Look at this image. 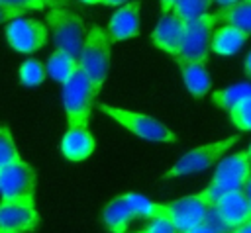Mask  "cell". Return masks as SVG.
I'll return each instance as SVG.
<instances>
[{"label": "cell", "instance_id": "cell-28", "mask_svg": "<svg viewBox=\"0 0 251 233\" xmlns=\"http://www.w3.org/2000/svg\"><path fill=\"white\" fill-rule=\"evenodd\" d=\"M49 8H55V6H61V8H73V0H43Z\"/></svg>", "mask_w": 251, "mask_h": 233}, {"label": "cell", "instance_id": "cell-27", "mask_svg": "<svg viewBox=\"0 0 251 233\" xmlns=\"http://www.w3.org/2000/svg\"><path fill=\"white\" fill-rule=\"evenodd\" d=\"M139 233H175L178 231L176 225L165 217H149L145 225H141L137 229Z\"/></svg>", "mask_w": 251, "mask_h": 233}, {"label": "cell", "instance_id": "cell-34", "mask_svg": "<svg viewBox=\"0 0 251 233\" xmlns=\"http://www.w3.org/2000/svg\"><path fill=\"white\" fill-rule=\"evenodd\" d=\"M214 2H218L220 6H229V4H233V2H237V0H214Z\"/></svg>", "mask_w": 251, "mask_h": 233}, {"label": "cell", "instance_id": "cell-32", "mask_svg": "<svg viewBox=\"0 0 251 233\" xmlns=\"http://www.w3.org/2000/svg\"><path fill=\"white\" fill-rule=\"evenodd\" d=\"M126 2H129V0H104L106 6H122V4H126Z\"/></svg>", "mask_w": 251, "mask_h": 233}, {"label": "cell", "instance_id": "cell-17", "mask_svg": "<svg viewBox=\"0 0 251 233\" xmlns=\"http://www.w3.org/2000/svg\"><path fill=\"white\" fill-rule=\"evenodd\" d=\"M176 65L180 69V74H182V80H184L186 90L194 98H202V96H206L210 92L212 80H210V74H208V69H206V63L204 61L178 59Z\"/></svg>", "mask_w": 251, "mask_h": 233}, {"label": "cell", "instance_id": "cell-29", "mask_svg": "<svg viewBox=\"0 0 251 233\" xmlns=\"http://www.w3.org/2000/svg\"><path fill=\"white\" fill-rule=\"evenodd\" d=\"M159 2H161V12L165 14V12H171L178 0H159Z\"/></svg>", "mask_w": 251, "mask_h": 233}, {"label": "cell", "instance_id": "cell-1", "mask_svg": "<svg viewBox=\"0 0 251 233\" xmlns=\"http://www.w3.org/2000/svg\"><path fill=\"white\" fill-rule=\"evenodd\" d=\"M96 96L98 94L92 86V80H90L88 72L78 63L75 72L63 84V92H61L67 123L69 125H88V117H90Z\"/></svg>", "mask_w": 251, "mask_h": 233}, {"label": "cell", "instance_id": "cell-26", "mask_svg": "<svg viewBox=\"0 0 251 233\" xmlns=\"http://www.w3.org/2000/svg\"><path fill=\"white\" fill-rule=\"evenodd\" d=\"M212 2L214 0H178L173 10L178 16H182L184 20H194V18L206 14L208 8L212 6Z\"/></svg>", "mask_w": 251, "mask_h": 233}, {"label": "cell", "instance_id": "cell-25", "mask_svg": "<svg viewBox=\"0 0 251 233\" xmlns=\"http://www.w3.org/2000/svg\"><path fill=\"white\" fill-rule=\"evenodd\" d=\"M229 119L239 131H251V96L239 100L229 110Z\"/></svg>", "mask_w": 251, "mask_h": 233}, {"label": "cell", "instance_id": "cell-36", "mask_svg": "<svg viewBox=\"0 0 251 233\" xmlns=\"http://www.w3.org/2000/svg\"><path fill=\"white\" fill-rule=\"evenodd\" d=\"M247 151H249V157H251V145H249V149H247Z\"/></svg>", "mask_w": 251, "mask_h": 233}, {"label": "cell", "instance_id": "cell-3", "mask_svg": "<svg viewBox=\"0 0 251 233\" xmlns=\"http://www.w3.org/2000/svg\"><path fill=\"white\" fill-rule=\"evenodd\" d=\"M110 45H112V41H110L108 29H104L100 25L88 27V33H86V39H84V47H82V53H80V65L88 72L96 94L102 90V84H104V80L108 76L110 59H112Z\"/></svg>", "mask_w": 251, "mask_h": 233}, {"label": "cell", "instance_id": "cell-7", "mask_svg": "<svg viewBox=\"0 0 251 233\" xmlns=\"http://www.w3.org/2000/svg\"><path fill=\"white\" fill-rule=\"evenodd\" d=\"M218 14H202L194 20H186L184 35L180 43L178 59H190V61H204L208 63V55L212 51V37L214 27L218 23Z\"/></svg>", "mask_w": 251, "mask_h": 233}, {"label": "cell", "instance_id": "cell-9", "mask_svg": "<svg viewBox=\"0 0 251 233\" xmlns=\"http://www.w3.org/2000/svg\"><path fill=\"white\" fill-rule=\"evenodd\" d=\"M41 217L35 208L33 194L20 196L12 200H2L0 204V231L2 233H31L39 227Z\"/></svg>", "mask_w": 251, "mask_h": 233}, {"label": "cell", "instance_id": "cell-24", "mask_svg": "<svg viewBox=\"0 0 251 233\" xmlns=\"http://www.w3.org/2000/svg\"><path fill=\"white\" fill-rule=\"evenodd\" d=\"M16 161H22V157L16 149V141L10 133V127L2 125L0 127V166L16 163Z\"/></svg>", "mask_w": 251, "mask_h": 233}, {"label": "cell", "instance_id": "cell-23", "mask_svg": "<svg viewBox=\"0 0 251 233\" xmlns=\"http://www.w3.org/2000/svg\"><path fill=\"white\" fill-rule=\"evenodd\" d=\"M18 74H20V82H22L24 86L33 88V86H39V84L45 80V76H47L49 72H47V65H43L41 61H37V59H27V61L22 63Z\"/></svg>", "mask_w": 251, "mask_h": 233}, {"label": "cell", "instance_id": "cell-8", "mask_svg": "<svg viewBox=\"0 0 251 233\" xmlns=\"http://www.w3.org/2000/svg\"><path fill=\"white\" fill-rule=\"evenodd\" d=\"M165 204H167V210H169V219L176 225V229L180 233H192L194 227L198 223H202L208 210L216 204V198L204 188L198 194L184 196V198L165 202Z\"/></svg>", "mask_w": 251, "mask_h": 233}, {"label": "cell", "instance_id": "cell-35", "mask_svg": "<svg viewBox=\"0 0 251 233\" xmlns=\"http://www.w3.org/2000/svg\"><path fill=\"white\" fill-rule=\"evenodd\" d=\"M82 4H104V0H78Z\"/></svg>", "mask_w": 251, "mask_h": 233}, {"label": "cell", "instance_id": "cell-22", "mask_svg": "<svg viewBox=\"0 0 251 233\" xmlns=\"http://www.w3.org/2000/svg\"><path fill=\"white\" fill-rule=\"evenodd\" d=\"M2 8V22H12L22 18L29 10H45L49 8L43 0H0Z\"/></svg>", "mask_w": 251, "mask_h": 233}, {"label": "cell", "instance_id": "cell-11", "mask_svg": "<svg viewBox=\"0 0 251 233\" xmlns=\"http://www.w3.org/2000/svg\"><path fill=\"white\" fill-rule=\"evenodd\" d=\"M35 184H37V174L29 163L16 161V163L0 166L2 200H12V198L35 194Z\"/></svg>", "mask_w": 251, "mask_h": 233}, {"label": "cell", "instance_id": "cell-33", "mask_svg": "<svg viewBox=\"0 0 251 233\" xmlns=\"http://www.w3.org/2000/svg\"><path fill=\"white\" fill-rule=\"evenodd\" d=\"M243 190H245V194L251 198V176L247 178V182H245V188H243Z\"/></svg>", "mask_w": 251, "mask_h": 233}, {"label": "cell", "instance_id": "cell-12", "mask_svg": "<svg viewBox=\"0 0 251 233\" xmlns=\"http://www.w3.org/2000/svg\"><path fill=\"white\" fill-rule=\"evenodd\" d=\"M184 25L186 20L182 16H178L175 10L165 12L161 16V20L157 22L155 29L151 31V41L157 49H161L163 53L171 55L173 59L178 57L180 53V43H182V35H184Z\"/></svg>", "mask_w": 251, "mask_h": 233}, {"label": "cell", "instance_id": "cell-10", "mask_svg": "<svg viewBox=\"0 0 251 233\" xmlns=\"http://www.w3.org/2000/svg\"><path fill=\"white\" fill-rule=\"evenodd\" d=\"M47 27L49 25L41 23L39 20L16 18L12 22H6L4 33L10 47L18 53H35L47 43V35L51 33Z\"/></svg>", "mask_w": 251, "mask_h": 233}, {"label": "cell", "instance_id": "cell-21", "mask_svg": "<svg viewBox=\"0 0 251 233\" xmlns=\"http://www.w3.org/2000/svg\"><path fill=\"white\" fill-rule=\"evenodd\" d=\"M251 96V82H239V84H233V86H227L224 90H218L214 92L210 98L214 102V106L229 112L239 100Z\"/></svg>", "mask_w": 251, "mask_h": 233}, {"label": "cell", "instance_id": "cell-2", "mask_svg": "<svg viewBox=\"0 0 251 233\" xmlns=\"http://www.w3.org/2000/svg\"><path fill=\"white\" fill-rule=\"evenodd\" d=\"M47 25H49L55 45L59 49L73 53L76 59H80L84 39L88 33V29L84 27L82 16L75 12L73 8L55 6V8H49L47 12Z\"/></svg>", "mask_w": 251, "mask_h": 233}, {"label": "cell", "instance_id": "cell-6", "mask_svg": "<svg viewBox=\"0 0 251 233\" xmlns=\"http://www.w3.org/2000/svg\"><path fill=\"white\" fill-rule=\"evenodd\" d=\"M239 141V135H229L222 141H212V143H206V145H200L188 153H184L165 174L163 178L169 180V178H178V176H186V174H194V172H200L208 166H212L216 161H220L231 147L233 143Z\"/></svg>", "mask_w": 251, "mask_h": 233}, {"label": "cell", "instance_id": "cell-19", "mask_svg": "<svg viewBox=\"0 0 251 233\" xmlns=\"http://www.w3.org/2000/svg\"><path fill=\"white\" fill-rule=\"evenodd\" d=\"M78 63H80V59H76L73 53L57 47L47 61V72L53 80L65 84L69 80V76L75 72V69L78 67Z\"/></svg>", "mask_w": 251, "mask_h": 233}, {"label": "cell", "instance_id": "cell-30", "mask_svg": "<svg viewBox=\"0 0 251 233\" xmlns=\"http://www.w3.org/2000/svg\"><path fill=\"white\" fill-rule=\"evenodd\" d=\"M243 72L247 78H251V53L245 57V63H243Z\"/></svg>", "mask_w": 251, "mask_h": 233}, {"label": "cell", "instance_id": "cell-31", "mask_svg": "<svg viewBox=\"0 0 251 233\" xmlns=\"http://www.w3.org/2000/svg\"><path fill=\"white\" fill-rule=\"evenodd\" d=\"M251 231V219L247 221V223H243V225H239L237 229H235V233H249Z\"/></svg>", "mask_w": 251, "mask_h": 233}, {"label": "cell", "instance_id": "cell-18", "mask_svg": "<svg viewBox=\"0 0 251 233\" xmlns=\"http://www.w3.org/2000/svg\"><path fill=\"white\" fill-rule=\"evenodd\" d=\"M251 33H247L245 29H239L231 23H226L222 27H218L214 31V37H212V51L216 55H224V57H229V55H235L247 41Z\"/></svg>", "mask_w": 251, "mask_h": 233}, {"label": "cell", "instance_id": "cell-15", "mask_svg": "<svg viewBox=\"0 0 251 233\" xmlns=\"http://www.w3.org/2000/svg\"><path fill=\"white\" fill-rule=\"evenodd\" d=\"M96 149L94 135L86 129V125H69L61 139V153L71 163H80L88 159Z\"/></svg>", "mask_w": 251, "mask_h": 233}, {"label": "cell", "instance_id": "cell-5", "mask_svg": "<svg viewBox=\"0 0 251 233\" xmlns=\"http://www.w3.org/2000/svg\"><path fill=\"white\" fill-rule=\"evenodd\" d=\"M251 176V157L249 151H239L227 157H222V161L216 166V172L206 186V190L216 198H222L227 192L245 188L247 178Z\"/></svg>", "mask_w": 251, "mask_h": 233}, {"label": "cell", "instance_id": "cell-13", "mask_svg": "<svg viewBox=\"0 0 251 233\" xmlns=\"http://www.w3.org/2000/svg\"><path fill=\"white\" fill-rule=\"evenodd\" d=\"M216 210L224 217L229 231H235L239 225L247 223L251 219V198L245 194V190H233L218 198Z\"/></svg>", "mask_w": 251, "mask_h": 233}, {"label": "cell", "instance_id": "cell-20", "mask_svg": "<svg viewBox=\"0 0 251 233\" xmlns=\"http://www.w3.org/2000/svg\"><path fill=\"white\" fill-rule=\"evenodd\" d=\"M216 14H218L220 22L231 23V25L251 33V0H237L229 6H220V10Z\"/></svg>", "mask_w": 251, "mask_h": 233}, {"label": "cell", "instance_id": "cell-4", "mask_svg": "<svg viewBox=\"0 0 251 233\" xmlns=\"http://www.w3.org/2000/svg\"><path fill=\"white\" fill-rule=\"evenodd\" d=\"M96 108L100 112H104L106 116H110L114 121H118L122 127H126L127 131H131L133 135H137L145 141H153V143H175L176 141V133H173L163 121H159L151 116L116 108V106H108L102 102L96 104Z\"/></svg>", "mask_w": 251, "mask_h": 233}, {"label": "cell", "instance_id": "cell-16", "mask_svg": "<svg viewBox=\"0 0 251 233\" xmlns=\"http://www.w3.org/2000/svg\"><path fill=\"white\" fill-rule=\"evenodd\" d=\"M104 227L112 233H124L127 231L129 227V221L131 219H137V213L133 211L131 204L127 202L126 194L122 196H116L114 200H110L104 210H102V215H100Z\"/></svg>", "mask_w": 251, "mask_h": 233}, {"label": "cell", "instance_id": "cell-14", "mask_svg": "<svg viewBox=\"0 0 251 233\" xmlns=\"http://www.w3.org/2000/svg\"><path fill=\"white\" fill-rule=\"evenodd\" d=\"M139 10L141 4L139 2H126L122 4L114 16L108 22V35L112 43L124 41V39H131L139 33Z\"/></svg>", "mask_w": 251, "mask_h": 233}]
</instances>
